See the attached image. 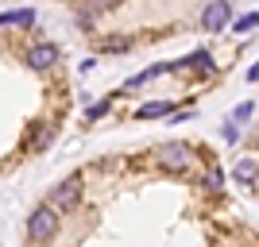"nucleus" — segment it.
<instances>
[{"label": "nucleus", "mask_w": 259, "mask_h": 247, "mask_svg": "<svg viewBox=\"0 0 259 247\" xmlns=\"http://www.w3.org/2000/svg\"><path fill=\"white\" fill-rule=\"evenodd\" d=\"M54 232H58V209H51V205H39V209L27 216V236H31L35 243H47Z\"/></svg>", "instance_id": "1"}, {"label": "nucleus", "mask_w": 259, "mask_h": 247, "mask_svg": "<svg viewBox=\"0 0 259 247\" xmlns=\"http://www.w3.org/2000/svg\"><path fill=\"white\" fill-rule=\"evenodd\" d=\"M248 81H259V66H251V70H248Z\"/></svg>", "instance_id": "17"}, {"label": "nucleus", "mask_w": 259, "mask_h": 247, "mask_svg": "<svg viewBox=\"0 0 259 247\" xmlns=\"http://www.w3.org/2000/svg\"><path fill=\"white\" fill-rule=\"evenodd\" d=\"M255 23H259V12H248V16H240V20L232 23V31H251Z\"/></svg>", "instance_id": "12"}, {"label": "nucleus", "mask_w": 259, "mask_h": 247, "mask_svg": "<svg viewBox=\"0 0 259 247\" xmlns=\"http://www.w3.org/2000/svg\"><path fill=\"white\" fill-rule=\"evenodd\" d=\"M190 162H194V155H190L186 143H166V147L159 151V166H162V170H170V174H182Z\"/></svg>", "instance_id": "2"}, {"label": "nucleus", "mask_w": 259, "mask_h": 247, "mask_svg": "<svg viewBox=\"0 0 259 247\" xmlns=\"http://www.w3.org/2000/svg\"><path fill=\"white\" fill-rule=\"evenodd\" d=\"M54 62H58V46H51V43L31 46V54H27V66H31V70H51Z\"/></svg>", "instance_id": "5"}, {"label": "nucleus", "mask_w": 259, "mask_h": 247, "mask_svg": "<svg viewBox=\"0 0 259 247\" xmlns=\"http://www.w3.org/2000/svg\"><path fill=\"white\" fill-rule=\"evenodd\" d=\"M251 112H255V108H251V101H244V105H240L236 112H232V124H244V120H248Z\"/></svg>", "instance_id": "14"}, {"label": "nucleus", "mask_w": 259, "mask_h": 247, "mask_svg": "<svg viewBox=\"0 0 259 247\" xmlns=\"http://www.w3.org/2000/svg\"><path fill=\"white\" fill-rule=\"evenodd\" d=\"M108 105H112V101H101V105H93V108H89V120L105 116V112H108Z\"/></svg>", "instance_id": "15"}, {"label": "nucleus", "mask_w": 259, "mask_h": 247, "mask_svg": "<svg viewBox=\"0 0 259 247\" xmlns=\"http://www.w3.org/2000/svg\"><path fill=\"white\" fill-rule=\"evenodd\" d=\"M8 23H16V27H31V23H35V12H31V8H23V12H4V16H0V27H8Z\"/></svg>", "instance_id": "6"}, {"label": "nucleus", "mask_w": 259, "mask_h": 247, "mask_svg": "<svg viewBox=\"0 0 259 247\" xmlns=\"http://www.w3.org/2000/svg\"><path fill=\"white\" fill-rule=\"evenodd\" d=\"M232 174H236V182H255V178H259V162L255 159H240Z\"/></svg>", "instance_id": "9"}, {"label": "nucleus", "mask_w": 259, "mask_h": 247, "mask_svg": "<svg viewBox=\"0 0 259 247\" xmlns=\"http://www.w3.org/2000/svg\"><path fill=\"white\" fill-rule=\"evenodd\" d=\"M132 46H136V39H132V35H112V39H101V51H108V54L132 51Z\"/></svg>", "instance_id": "8"}, {"label": "nucleus", "mask_w": 259, "mask_h": 247, "mask_svg": "<svg viewBox=\"0 0 259 247\" xmlns=\"http://www.w3.org/2000/svg\"><path fill=\"white\" fill-rule=\"evenodd\" d=\"M228 16H232V4H228V0H213V4H205V12H201V27H205V31H221L228 23Z\"/></svg>", "instance_id": "4"}, {"label": "nucleus", "mask_w": 259, "mask_h": 247, "mask_svg": "<svg viewBox=\"0 0 259 247\" xmlns=\"http://www.w3.org/2000/svg\"><path fill=\"white\" fill-rule=\"evenodd\" d=\"M182 66H186V70H201V74H213V58H209V51H194Z\"/></svg>", "instance_id": "7"}, {"label": "nucleus", "mask_w": 259, "mask_h": 247, "mask_svg": "<svg viewBox=\"0 0 259 247\" xmlns=\"http://www.w3.org/2000/svg\"><path fill=\"white\" fill-rule=\"evenodd\" d=\"M170 101H151V105H143L140 108V120H155V116H166V112H170Z\"/></svg>", "instance_id": "10"}, {"label": "nucleus", "mask_w": 259, "mask_h": 247, "mask_svg": "<svg viewBox=\"0 0 259 247\" xmlns=\"http://www.w3.org/2000/svg\"><path fill=\"white\" fill-rule=\"evenodd\" d=\"M51 143H54V128H39L35 139H31V151H43V147H51Z\"/></svg>", "instance_id": "11"}, {"label": "nucleus", "mask_w": 259, "mask_h": 247, "mask_svg": "<svg viewBox=\"0 0 259 247\" xmlns=\"http://www.w3.org/2000/svg\"><path fill=\"white\" fill-rule=\"evenodd\" d=\"M85 4V12H108V8H116L120 0H81Z\"/></svg>", "instance_id": "13"}, {"label": "nucleus", "mask_w": 259, "mask_h": 247, "mask_svg": "<svg viewBox=\"0 0 259 247\" xmlns=\"http://www.w3.org/2000/svg\"><path fill=\"white\" fill-rule=\"evenodd\" d=\"M225 139H228V143H232V139H240V128H236V124H232V120H228V124H225Z\"/></svg>", "instance_id": "16"}, {"label": "nucleus", "mask_w": 259, "mask_h": 247, "mask_svg": "<svg viewBox=\"0 0 259 247\" xmlns=\"http://www.w3.org/2000/svg\"><path fill=\"white\" fill-rule=\"evenodd\" d=\"M77 197H81V178L74 174V178H66V182L58 185V189H54V193H51V201H47V205L62 213V209H74V205H77Z\"/></svg>", "instance_id": "3"}]
</instances>
